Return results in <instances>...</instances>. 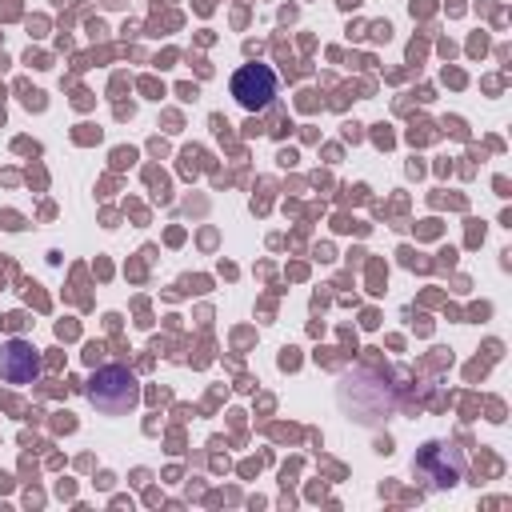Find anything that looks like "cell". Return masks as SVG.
<instances>
[{"label":"cell","mask_w":512,"mask_h":512,"mask_svg":"<svg viewBox=\"0 0 512 512\" xmlns=\"http://www.w3.org/2000/svg\"><path fill=\"white\" fill-rule=\"evenodd\" d=\"M412 472L428 484V488H452L460 476H464V452L456 444H444V440H428L416 460H412Z\"/></svg>","instance_id":"2"},{"label":"cell","mask_w":512,"mask_h":512,"mask_svg":"<svg viewBox=\"0 0 512 512\" xmlns=\"http://www.w3.org/2000/svg\"><path fill=\"white\" fill-rule=\"evenodd\" d=\"M232 96L244 112H264L276 96V72L268 64H244L232 76Z\"/></svg>","instance_id":"3"},{"label":"cell","mask_w":512,"mask_h":512,"mask_svg":"<svg viewBox=\"0 0 512 512\" xmlns=\"http://www.w3.org/2000/svg\"><path fill=\"white\" fill-rule=\"evenodd\" d=\"M84 396H88V404H96V412L124 416V412H132L140 404V384L124 364H104V368H96L88 376Z\"/></svg>","instance_id":"1"},{"label":"cell","mask_w":512,"mask_h":512,"mask_svg":"<svg viewBox=\"0 0 512 512\" xmlns=\"http://www.w3.org/2000/svg\"><path fill=\"white\" fill-rule=\"evenodd\" d=\"M40 372H44V360L32 340L12 336L0 344V380L4 384H32Z\"/></svg>","instance_id":"4"}]
</instances>
